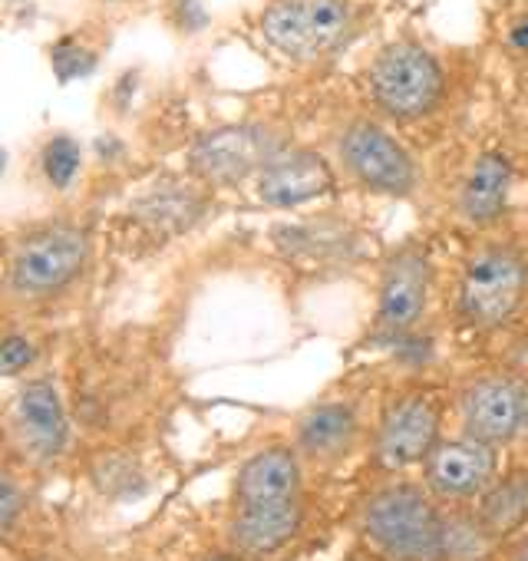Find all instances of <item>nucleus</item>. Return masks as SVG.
<instances>
[{
	"instance_id": "obj_1",
	"label": "nucleus",
	"mask_w": 528,
	"mask_h": 561,
	"mask_svg": "<svg viewBox=\"0 0 528 561\" xmlns=\"http://www.w3.org/2000/svg\"><path fill=\"white\" fill-rule=\"evenodd\" d=\"M364 541L387 561H443L446 512L439 499L416 482H387L374 489L357 512Z\"/></svg>"
},
{
	"instance_id": "obj_2",
	"label": "nucleus",
	"mask_w": 528,
	"mask_h": 561,
	"mask_svg": "<svg viewBox=\"0 0 528 561\" xmlns=\"http://www.w3.org/2000/svg\"><path fill=\"white\" fill-rule=\"evenodd\" d=\"M90 234L73 221L27 228L8 254V295L18 301H50L87 271Z\"/></svg>"
},
{
	"instance_id": "obj_3",
	"label": "nucleus",
	"mask_w": 528,
	"mask_h": 561,
	"mask_svg": "<svg viewBox=\"0 0 528 561\" xmlns=\"http://www.w3.org/2000/svg\"><path fill=\"white\" fill-rule=\"evenodd\" d=\"M367 90L387 119L420 123L439 110L446 96V70L429 47L416 41H393L374 57Z\"/></svg>"
},
{
	"instance_id": "obj_4",
	"label": "nucleus",
	"mask_w": 528,
	"mask_h": 561,
	"mask_svg": "<svg viewBox=\"0 0 528 561\" xmlns=\"http://www.w3.org/2000/svg\"><path fill=\"white\" fill-rule=\"evenodd\" d=\"M354 31L351 0H268L257 34L291 64H321L337 54Z\"/></svg>"
},
{
	"instance_id": "obj_5",
	"label": "nucleus",
	"mask_w": 528,
	"mask_h": 561,
	"mask_svg": "<svg viewBox=\"0 0 528 561\" xmlns=\"http://www.w3.org/2000/svg\"><path fill=\"white\" fill-rule=\"evenodd\" d=\"M528 295V261L515 244L479 248L459 277L456 308L459 318L475 331H495L508 324Z\"/></svg>"
},
{
	"instance_id": "obj_6",
	"label": "nucleus",
	"mask_w": 528,
	"mask_h": 561,
	"mask_svg": "<svg viewBox=\"0 0 528 561\" xmlns=\"http://www.w3.org/2000/svg\"><path fill=\"white\" fill-rule=\"evenodd\" d=\"M285 149L278 129L264 123H228L202 133L188 146V172L205 185H238L257 175Z\"/></svg>"
},
{
	"instance_id": "obj_7",
	"label": "nucleus",
	"mask_w": 528,
	"mask_h": 561,
	"mask_svg": "<svg viewBox=\"0 0 528 561\" xmlns=\"http://www.w3.org/2000/svg\"><path fill=\"white\" fill-rule=\"evenodd\" d=\"M337 156L354 182L390 198H406L420 182L416 162L406 146L387 126L367 116H357L341 129Z\"/></svg>"
},
{
	"instance_id": "obj_8",
	"label": "nucleus",
	"mask_w": 528,
	"mask_h": 561,
	"mask_svg": "<svg viewBox=\"0 0 528 561\" xmlns=\"http://www.w3.org/2000/svg\"><path fill=\"white\" fill-rule=\"evenodd\" d=\"M443 439V407L429 393H400L390 400L374 436V466L380 472H403L423 466Z\"/></svg>"
},
{
	"instance_id": "obj_9",
	"label": "nucleus",
	"mask_w": 528,
	"mask_h": 561,
	"mask_svg": "<svg viewBox=\"0 0 528 561\" xmlns=\"http://www.w3.org/2000/svg\"><path fill=\"white\" fill-rule=\"evenodd\" d=\"M525 413H528V390L521 380L508 374L475 377L459 393L462 433L495 449L512 443L518 433H525Z\"/></svg>"
},
{
	"instance_id": "obj_10",
	"label": "nucleus",
	"mask_w": 528,
	"mask_h": 561,
	"mask_svg": "<svg viewBox=\"0 0 528 561\" xmlns=\"http://www.w3.org/2000/svg\"><path fill=\"white\" fill-rule=\"evenodd\" d=\"M433 264L420 248H400L387 257L377 291V334L403 337L413 331L429 305Z\"/></svg>"
},
{
	"instance_id": "obj_11",
	"label": "nucleus",
	"mask_w": 528,
	"mask_h": 561,
	"mask_svg": "<svg viewBox=\"0 0 528 561\" xmlns=\"http://www.w3.org/2000/svg\"><path fill=\"white\" fill-rule=\"evenodd\" d=\"M495 479H498L495 446L479 443L466 433L456 439H439V446L423 462V485L439 502H452V505L475 502Z\"/></svg>"
},
{
	"instance_id": "obj_12",
	"label": "nucleus",
	"mask_w": 528,
	"mask_h": 561,
	"mask_svg": "<svg viewBox=\"0 0 528 561\" xmlns=\"http://www.w3.org/2000/svg\"><path fill=\"white\" fill-rule=\"evenodd\" d=\"M11 426H14L21 449L34 462H54L64 456V449L70 443V420H67L64 397L50 377L27 380L18 390L14 410H11Z\"/></svg>"
},
{
	"instance_id": "obj_13",
	"label": "nucleus",
	"mask_w": 528,
	"mask_h": 561,
	"mask_svg": "<svg viewBox=\"0 0 528 561\" xmlns=\"http://www.w3.org/2000/svg\"><path fill=\"white\" fill-rule=\"evenodd\" d=\"M305 528V499L231 505L225 522V541L248 561L285 551Z\"/></svg>"
},
{
	"instance_id": "obj_14",
	"label": "nucleus",
	"mask_w": 528,
	"mask_h": 561,
	"mask_svg": "<svg viewBox=\"0 0 528 561\" xmlns=\"http://www.w3.org/2000/svg\"><path fill=\"white\" fill-rule=\"evenodd\" d=\"M337 188L331 162L314 149H282L257 172V198L272 208H298Z\"/></svg>"
},
{
	"instance_id": "obj_15",
	"label": "nucleus",
	"mask_w": 528,
	"mask_h": 561,
	"mask_svg": "<svg viewBox=\"0 0 528 561\" xmlns=\"http://www.w3.org/2000/svg\"><path fill=\"white\" fill-rule=\"evenodd\" d=\"M305 499V459L295 443H272L251 453L231 482V505Z\"/></svg>"
},
{
	"instance_id": "obj_16",
	"label": "nucleus",
	"mask_w": 528,
	"mask_h": 561,
	"mask_svg": "<svg viewBox=\"0 0 528 561\" xmlns=\"http://www.w3.org/2000/svg\"><path fill=\"white\" fill-rule=\"evenodd\" d=\"M360 439L357 407L347 400H324L308 407L295 423V449L311 466H337L344 462Z\"/></svg>"
},
{
	"instance_id": "obj_17",
	"label": "nucleus",
	"mask_w": 528,
	"mask_h": 561,
	"mask_svg": "<svg viewBox=\"0 0 528 561\" xmlns=\"http://www.w3.org/2000/svg\"><path fill=\"white\" fill-rule=\"evenodd\" d=\"M512 192V162L498 149H485L475 156V162L466 172V182L459 188V215L469 225H492Z\"/></svg>"
},
{
	"instance_id": "obj_18",
	"label": "nucleus",
	"mask_w": 528,
	"mask_h": 561,
	"mask_svg": "<svg viewBox=\"0 0 528 561\" xmlns=\"http://www.w3.org/2000/svg\"><path fill=\"white\" fill-rule=\"evenodd\" d=\"M133 215L139 218V225L169 238L192 228L205 215V195L192 182L162 179L133 202Z\"/></svg>"
},
{
	"instance_id": "obj_19",
	"label": "nucleus",
	"mask_w": 528,
	"mask_h": 561,
	"mask_svg": "<svg viewBox=\"0 0 528 561\" xmlns=\"http://www.w3.org/2000/svg\"><path fill=\"white\" fill-rule=\"evenodd\" d=\"M475 515L498 545L518 538L528 528V469H508L498 476L475 499Z\"/></svg>"
},
{
	"instance_id": "obj_20",
	"label": "nucleus",
	"mask_w": 528,
	"mask_h": 561,
	"mask_svg": "<svg viewBox=\"0 0 528 561\" xmlns=\"http://www.w3.org/2000/svg\"><path fill=\"white\" fill-rule=\"evenodd\" d=\"M498 541L489 535L475 508L446 512V558L443 561H492Z\"/></svg>"
},
{
	"instance_id": "obj_21",
	"label": "nucleus",
	"mask_w": 528,
	"mask_h": 561,
	"mask_svg": "<svg viewBox=\"0 0 528 561\" xmlns=\"http://www.w3.org/2000/svg\"><path fill=\"white\" fill-rule=\"evenodd\" d=\"M351 231L347 228H331V225H298V228H285L278 231V248H285L288 254H301V257H331V254H347L351 248Z\"/></svg>"
},
{
	"instance_id": "obj_22",
	"label": "nucleus",
	"mask_w": 528,
	"mask_h": 561,
	"mask_svg": "<svg viewBox=\"0 0 528 561\" xmlns=\"http://www.w3.org/2000/svg\"><path fill=\"white\" fill-rule=\"evenodd\" d=\"M41 165H44V175H47L50 185L67 188L77 179L80 165H83V149L70 136H54L41 152Z\"/></svg>"
},
{
	"instance_id": "obj_23",
	"label": "nucleus",
	"mask_w": 528,
	"mask_h": 561,
	"mask_svg": "<svg viewBox=\"0 0 528 561\" xmlns=\"http://www.w3.org/2000/svg\"><path fill=\"white\" fill-rule=\"evenodd\" d=\"M50 64H54V73L60 80H77V77H90L93 67H96V54L90 47H83L77 37H64L54 44L50 50Z\"/></svg>"
},
{
	"instance_id": "obj_24",
	"label": "nucleus",
	"mask_w": 528,
	"mask_h": 561,
	"mask_svg": "<svg viewBox=\"0 0 528 561\" xmlns=\"http://www.w3.org/2000/svg\"><path fill=\"white\" fill-rule=\"evenodd\" d=\"M34 360H37V347L24 334L11 331L4 337V344H0V374H4V377H21Z\"/></svg>"
},
{
	"instance_id": "obj_25",
	"label": "nucleus",
	"mask_w": 528,
	"mask_h": 561,
	"mask_svg": "<svg viewBox=\"0 0 528 561\" xmlns=\"http://www.w3.org/2000/svg\"><path fill=\"white\" fill-rule=\"evenodd\" d=\"M24 505H27V495L21 492V485L14 482V476H4V479H0V531H4V535L14 531V525H18Z\"/></svg>"
},
{
	"instance_id": "obj_26",
	"label": "nucleus",
	"mask_w": 528,
	"mask_h": 561,
	"mask_svg": "<svg viewBox=\"0 0 528 561\" xmlns=\"http://www.w3.org/2000/svg\"><path fill=\"white\" fill-rule=\"evenodd\" d=\"M172 24L182 31V34H195L208 24V14L198 0H172Z\"/></svg>"
},
{
	"instance_id": "obj_27",
	"label": "nucleus",
	"mask_w": 528,
	"mask_h": 561,
	"mask_svg": "<svg viewBox=\"0 0 528 561\" xmlns=\"http://www.w3.org/2000/svg\"><path fill=\"white\" fill-rule=\"evenodd\" d=\"M508 561H528V528L515 538V545H512V554H508Z\"/></svg>"
},
{
	"instance_id": "obj_28",
	"label": "nucleus",
	"mask_w": 528,
	"mask_h": 561,
	"mask_svg": "<svg viewBox=\"0 0 528 561\" xmlns=\"http://www.w3.org/2000/svg\"><path fill=\"white\" fill-rule=\"evenodd\" d=\"M202 561H248V558H241L238 551H218V554H208V558H202Z\"/></svg>"
},
{
	"instance_id": "obj_29",
	"label": "nucleus",
	"mask_w": 528,
	"mask_h": 561,
	"mask_svg": "<svg viewBox=\"0 0 528 561\" xmlns=\"http://www.w3.org/2000/svg\"><path fill=\"white\" fill-rule=\"evenodd\" d=\"M525 433H528V413H525Z\"/></svg>"
},
{
	"instance_id": "obj_30",
	"label": "nucleus",
	"mask_w": 528,
	"mask_h": 561,
	"mask_svg": "<svg viewBox=\"0 0 528 561\" xmlns=\"http://www.w3.org/2000/svg\"><path fill=\"white\" fill-rule=\"evenodd\" d=\"M106 4H116V0H106Z\"/></svg>"
}]
</instances>
